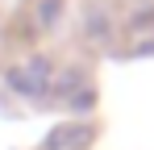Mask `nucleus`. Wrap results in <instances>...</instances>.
Returning <instances> with one entry per match:
<instances>
[{"label": "nucleus", "instance_id": "nucleus-1", "mask_svg": "<svg viewBox=\"0 0 154 150\" xmlns=\"http://www.w3.org/2000/svg\"><path fill=\"white\" fill-rule=\"evenodd\" d=\"M8 88L21 92V96H42L46 92V63L33 58L29 67H13L8 71Z\"/></svg>", "mask_w": 154, "mask_h": 150}]
</instances>
